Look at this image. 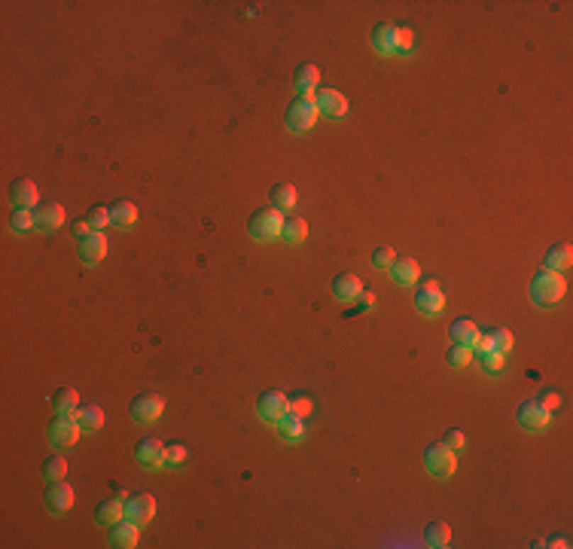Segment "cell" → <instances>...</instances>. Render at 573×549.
Returning <instances> with one entry per match:
<instances>
[{
    "instance_id": "obj_2",
    "label": "cell",
    "mask_w": 573,
    "mask_h": 549,
    "mask_svg": "<svg viewBox=\"0 0 573 549\" xmlns=\"http://www.w3.org/2000/svg\"><path fill=\"white\" fill-rule=\"evenodd\" d=\"M281 226H284V217H281V211H274V208L253 211L250 220H247V232H250V238H257V241L281 238Z\"/></svg>"
},
{
    "instance_id": "obj_23",
    "label": "cell",
    "mask_w": 573,
    "mask_h": 549,
    "mask_svg": "<svg viewBox=\"0 0 573 549\" xmlns=\"http://www.w3.org/2000/svg\"><path fill=\"white\" fill-rule=\"evenodd\" d=\"M74 415H77L79 427H83V431H89V433H95V431H101V427H104V409H101V406H79Z\"/></svg>"
},
{
    "instance_id": "obj_27",
    "label": "cell",
    "mask_w": 573,
    "mask_h": 549,
    "mask_svg": "<svg viewBox=\"0 0 573 549\" xmlns=\"http://www.w3.org/2000/svg\"><path fill=\"white\" fill-rule=\"evenodd\" d=\"M305 235H308V223L302 217H286L284 226H281V241L286 244H299Z\"/></svg>"
},
{
    "instance_id": "obj_33",
    "label": "cell",
    "mask_w": 573,
    "mask_h": 549,
    "mask_svg": "<svg viewBox=\"0 0 573 549\" xmlns=\"http://www.w3.org/2000/svg\"><path fill=\"white\" fill-rule=\"evenodd\" d=\"M278 427H281V433L286 436V440H299L302 431H305V418H299V415H293V412H286L284 418L278 421Z\"/></svg>"
},
{
    "instance_id": "obj_44",
    "label": "cell",
    "mask_w": 573,
    "mask_h": 549,
    "mask_svg": "<svg viewBox=\"0 0 573 549\" xmlns=\"http://www.w3.org/2000/svg\"><path fill=\"white\" fill-rule=\"evenodd\" d=\"M375 305V293L372 290H360V305H357L354 311H347L345 318H351V314H357V311H366V309H372Z\"/></svg>"
},
{
    "instance_id": "obj_12",
    "label": "cell",
    "mask_w": 573,
    "mask_h": 549,
    "mask_svg": "<svg viewBox=\"0 0 573 549\" xmlns=\"http://www.w3.org/2000/svg\"><path fill=\"white\" fill-rule=\"evenodd\" d=\"M314 104H317V113H323L330 119H342L347 113V101H345L342 92H335V89H321L314 95Z\"/></svg>"
},
{
    "instance_id": "obj_11",
    "label": "cell",
    "mask_w": 573,
    "mask_h": 549,
    "mask_svg": "<svg viewBox=\"0 0 573 549\" xmlns=\"http://www.w3.org/2000/svg\"><path fill=\"white\" fill-rule=\"evenodd\" d=\"M43 504H46L49 513H67L70 506H74V488H70L65 479L49 482L46 494H43Z\"/></svg>"
},
{
    "instance_id": "obj_16",
    "label": "cell",
    "mask_w": 573,
    "mask_h": 549,
    "mask_svg": "<svg viewBox=\"0 0 573 549\" xmlns=\"http://www.w3.org/2000/svg\"><path fill=\"white\" fill-rule=\"evenodd\" d=\"M9 201H13V208H25V211L37 208V205H40L37 187H34L30 180H25V177L13 180V187H9Z\"/></svg>"
},
{
    "instance_id": "obj_41",
    "label": "cell",
    "mask_w": 573,
    "mask_h": 549,
    "mask_svg": "<svg viewBox=\"0 0 573 549\" xmlns=\"http://www.w3.org/2000/svg\"><path fill=\"white\" fill-rule=\"evenodd\" d=\"M443 443H445L452 452H460V449H464V433H460L457 427H448L445 436H443Z\"/></svg>"
},
{
    "instance_id": "obj_42",
    "label": "cell",
    "mask_w": 573,
    "mask_h": 549,
    "mask_svg": "<svg viewBox=\"0 0 573 549\" xmlns=\"http://www.w3.org/2000/svg\"><path fill=\"white\" fill-rule=\"evenodd\" d=\"M504 357H506V354H500V351H488V354H479V360H482V366H485V370H491V372H497L500 366H504Z\"/></svg>"
},
{
    "instance_id": "obj_45",
    "label": "cell",
    "mask_w": 573,
    "mask_h": 549,
    "mask_svg": "<svg viewBox=\"0 0 573 549\" xmlns=\"http://www.w3.org/2000/svg\"><path fill=\"white\" fill-rule=\"evenodd\" d=\"M70 229H74V235H77V238H86L89 232H95V229L89 226V220H74V223H70Z\"/></svg>"
},
{
    "instance_id": "obj_43",
    "label": "cell",
    "mask_w": 573,
    "mask_h": 549,
    "mask_svg": "<svg viewBox=\"0 0 573 549\" xmlns=\"http://www.w3.org/2000/svg\"><path fill=\"white\" fill-rule=\"evenodd\" d=\"M290 412L299 415V418L311 415V400H305V396H296V400H290Z\"/></svg>"
},
{
    "instance_id": "obj_8",
    "label": "cell",
    "mask_w": 573,
    "mask_h": 549,
    "mask_svg": "<svg viewBox=\"0 0 573 549\" xmlns=\"http://www.w3.org/2000/svg\"><path fill=\"white\" fill-rule=\"evenodd\" d=\"M415 309L421 311V314H427V318H433V314H439L445 309V296H443V290H439V284L436 281H424L421 287L415 290Z\"/></svg>"
},
{
    "instance_id": "obj_40",
    "label": "cell",
    "mask_w": 573,
    "mask_h": 549,
    "mask_svg": "<svg viewBox=\"0 0 573 549\" xmlns=\"http://www.w3.org/2000/svg\"><path fill=\"white\" fill-rule=\"evenodd\" d=\"M537 403L543 406V409H546V412L552 415V412H555L558 406H561V396H558V391H543V394L537 396Z\"/></svg>"
},
{
    "instance_id": "obj_24",
    "label": "cell",
    "mask_w": 573,
    "mask_h": 549,
    "mask_svg": "<svg viewBox=\"0 0 573 549\" xmlns=\"http://www.w3.org/2000/svg\"><path fill=\"white\" fill-rule=\"evenodd\" d=\"M269 201H272V208L281 211V214L290 211L296 205V189L290 187V183H274L272 192H269Z\"/></svg>"
},
{
    "instance_id": "obj_37",
    "label": "cell",
    "mask_w": 573,
    "mask_h": 549,
    "mask_svg": "<svg viewBox=\"0 0 573 549\" xmlns=\"http://www.w3.org/2000/svg\"><path fill=\"white\" fill-rule=\"evenodd\" d=\"M394 40H396V52H408L415 43L412 28H394Z\"/></svg>"
},
{
    "instance_id": "obj_38",
    "label": "cell",
    "mask_w": 573,
    "mask_h": 549,
    "mask_svg": "<svg viewBox=\"0 0 573 549\" xmlns=\"http://www.w3.org/2000/svg\"><path fill=\"white\" fill-rule=\"evenodd\" d=\"M183 461H187V449H183L180 443H168V445H165V464L177 467V464H183Z\"/></svg>"
},
{
    "instance_id": "obj_36",
    "label": "cell",
    "mask_w": 573,
    "mask_h": 549,
    "mask_svg": "<svg viewBox=\"0 0 573 549\" xmlns=\"http://www.w3.org/2000/svg\"><path fill=\"white\" fill-rule=\"evenodd\" d=\"M488 336H491V345H494V351L506 354L509 348H513V333H509V330L497 327V330H488Z\"/></svg>"
},
{
    "instance_id": "obj_5",
    "label": "cell",
    "mask_w": 573,
    "mask_h": 549,
    "mask_svg": "<svg viewBox=\"0 0 573 549\" xmlns=\"http://www.w3.org/2000/svg\"><path fill=\"white\" fill-rule=\"evenodd\" d=\"M162 412H165V396H159V394H138L135 400L128 403V415H131V418H135L138 424L156 421Z\"/></svg>"
},
{
    "instance_id": "obj_17",
    "label": "cell",
    "mask_w": 573,
    "mask_h": 549,
    "mask_svg": "<svg viewBox=\"0 0 573 549\" xmlns=\"http://www.w3.org/2000/svg\"><path fill=\"white\" fill-rule=\"evenodd\" d=\"M448 333H452V342L464 345V348H469V351H473V348H476V342H479V327H476V321H469V318H457V321H452Z\"/></svg>"
},
{
    "instance_id": "obj_25",
    "label": "cell",
    "mask_w": 573,
    "mask_h": 549,
    "mask_svg": "<svg viewBox=\"0 0 573 549\" xmlns=\"http://www.w3.org/2000/svg\"><path fill=\"white\" fill-rule=\"evenodd\" d=\"M293 79H296V86H299L302 95L311 98V92L317 89V83H321V70H317L314 65H299V67H296V74H293Z\"/></svg>"
},
{
    "instance_id": "obj_4",
    "label": "cell",
    "mask_w": 573,
    "mask_h": 549,
    "mask_svg": "<svg viewBox=\"0 0 573 549\" xmlns=\"http://www.w3.org/2000/svg\"><path fill=\"white\" fill-rule=\"evenodd\" d=\"M317 116H321V113H317V104H314V98L302 95V98L290 101V107H286V128H290L293 135H302V131L314 128Z\"/></svg>"
},
{
    "instance_id": "obj_26",
    "label": "cell",
    "mask_w": 573,
    "mask_h": 549,
    "mask_svg": "<svg viewBox=\"0 0 573 549\" xmlns=\"http://www.w3.org/2000/svg\"><path fill=\"white\" fill-rule=\"evenodd\" d=\"M110 220H113V226H119V229H131L138 220V208L131 205V201H116V205L110 208Z\"/></svg>"
},
{
    "instance_id": "obj_20",
    "label": "cell",
    "mask_w": 573,
    "mask_h": 549,
    "mask_svg": "<svg viewBox=\"0 0 573 549\" xmlns=\"http://www.w3.org/2000/svg\"><path fill=\"white\" fill-rule=\"evenodd\" d=\"M360 281L354 278V274H347V272H342V274H335L333 278V293H335V299H342V302H351V299H357L360 296Z\"/></svg>"
},
{
    "instance_id": "obj_10",
    "label": "cell",
    "mask_w": 573,
    "mask_h": 549,
    "mask_svg": "<svg viewBox=\"0 0 573 549\" xmlns=\"http://www.w3.org/2000/svg\"><path fill=\"white\" fill-rule=\"evenodd\" d=\"M516 421L525 427V431L537 433V431H543V427L552 421V415H549L537 400H525V403H521L518 409H516Z\"/></svg>"
},
{
    "instance_id": "obj_18",
    "label": "cell",
    "mask_w": 573,
    "mask_h": 549,
    "mask_svg": "<svg viewBox=\"0 0 573 549\" xmlns=\"http://www.w3.org/2000/svg\"><path fill=\"white\" fill-rule=\"evenodd\" d=\"M135 455H138V461L140 464H147V467H162L165 464V443L162 440H140L138 443V449H135Z\"/></svg>"
},
{
    "instance_id": "obj_9",
    "label": "cell",
    "mask_w": 573,
    "mask_h": 549,
    "mask_svg": "<svg viewBox=\"0 0 573 549\" xmlns=\"http://www.w3.org/2000/svg\"><path fill=\"white\" fill-rule=\"evenodd\" d=\"M257 412L262 415L265 421L278 424L284 415L290 412V400H286V394H281V391H265V394H260V400H257Z\"/></svg>"
},
{
    "instance_id": "obj_15",
    "label": "cell",
    "mask_w": 573,
    "mask_h": 549,
    "mask_svg": "<svg viewBox=\"0 0 573 549\" xmlns=\"http://www.w3.org/2000/svg\"><path fill=\"white\" fill-rule=\"evenodd\" d=\"M34 220H37V229L55 232L58 226H65V208L55 205V201H40L34 208Z\"/></svg>"
},
{
    "instance_id": "obj_22",
    "label": "cell",
    "mask_w": 573,
    "mask_h": 549,
    "mask_svg": "<svg viewBox=\"0 0 573 549\" xmlns=\"http://www.w3.org/2000/svg\"><path fill=\"white\" fill-rule=\"evenodd\" d=\"M570 266V244H552L543 257V269H552V272H564Z\"/></svg>"
},
{
    "instance_id": "obj_35",
    "label": "cell",
    "mask_w": 573,
    "mask_h": 549,
    "mask_svg": "<svg viewBox=\"0 0 573 549\" xmlns=\"http://www.w3.org/2000/svg\"><path fill=\"white\" fill-rule=\"evenodd\" d=\"M86 220H89V226L95 232H104L107 226H113V220H110V208H89Z\"/></svg>"
},
{
    "instance_id": "obj_19",
    "label": "cell",
    "mask_w": 573,
    "mask_h": 549,
    "mask_svg": "<svg viewBox=\"0 0 573 549\" xmlns=\"http://www.w3.org/2000/svg\"><path fill=\"white\" fill-rule=\"evenodd\" d=\"M391 278L396 281V284H403V287H408V284H415L418 281V262L415 260H408V257H394V262H391Z\"/></svg>"
},
{
    "instance_id": "obj_29",
    "label": "cell",
    "mask_w": 573,
    "mask_h": 549,
    "mask_svg": "<svg viewBox=\"0 0 573 549\" xmlns=\"http://www.w3.org/2000/svg\"><path fill=\"white\" fill-rule=\"evenodd\" d=\"M52 409H55V412H67V415H74V412L79 409V396H77V391H74V388H58V391L52 394Z\"/></svg>"
},
{
    "instance_id": "obj_32",
    "label": "cell",
    "mask_w": 573,
    "mask_h": 549,
    "mask_svg": "<svg viewBox=\"0 0 573 549\" xmlns=\"http://www.w3.org/2000/svg\"><path fill=\"white\" fill-rule=\"evenodd\" d=\"M65 473H67V461L61 455H52L43 461V479L58 482V479H65Z\"/></svg>"
},
{
    "instance_id": "obj_6",
    "label": "cell",
    "mask_w": 573,
    "mask_h": 549,
    "mask_svg": "<svg viewBox=\"0 0 573 549\" xmlns=\"http://www.w3.org/2000/svg\"><path fill=\"white\" fill-rule=\"evenodd\" d=\"M424 467L436 476V479H445V476H452V470H455V452L448 449L445 443L427 445L424 449Z\"/></svg>"
},
{
    "instance_id": "obj_34",
    "label": "cell",
    "mask_w": 573,
    "mask_h": 549,
    "mask_svg": "<svg viewBox=\"0 0 573 549\" xmlns=\"http://www.w3.org/2000/svg\"><path fill=\"white\" fill-rule=\"evenodd\" d=\"M469 357H473V351L464 348V345H457V342H452V348L445 351V363L452 366V370H460V366H467Z\"/></svg>"
},
{
    "instance_id": "obj_46",
    "label": "cell",
    "mask_w": 573,
    "mask_h": 549,
    "mask_svg": "<svg viewBox=\"0 0 573 549\" xmlns=\"http://www.w3.org/2000/svg\"><path fill=\"white\" fill-rule=\"evenodd\" d=\"M549 546H558V549H564V546H570V543L564 540V537H552V540H549Z\"/></svg>"
},
{
    "instance_id": "obj_31",
    "label": "cell",
    "mask_w": 573,
    "mask_h": 549,
    "mask_svg": "<svg viewBox=\"0 0 573 549\" xmlns=\"http://www.w3.org/2000/svg\"><path fill=\"white\" fill-rule=\"evenodd\" d=\"M34 226H37L34 211L13 208V214H9V229H13V232H28V229H34Z\"/></svg>"
},
{
    "instance_id": "obj_21",
    "label": "cell",
    "mask_w": 573,
    "mask_h": 549,
    "mask_svg": "<svg viewBox=\"0 0 573 549\" xmlns=\"http://www.w3.org/2000/svg\"><path fill=\"white\" fill-rule=\"evenodd\" d=\"M95 518L101 525H116L119 518H126V506L116 497H104L98 506H95Z\"/></svg>"
},
{
    "instance_id": "obj_30",
    "label": "cell",
    "mask_w": 573,
    "mask_h": 549,
    "mask_svg": "<svg viewBox=\"0 0 573 549\" xmlns=\"http://www.w3.org/2000/svg\"><path fill=\"white\" fill-rule=\"evenodd\" d=\"M372 46L378 49V52H396V40H394V28L391 25H378L372 30Z\"/></svg>"
},
{
    "instance_id": "obj_13",
    "label": "cell",
    "mask_w": 573,
    "mask_h": 549,
    "mask_svg": "<svg viewBox=\"0 0 573 549\" xmlns=\"http://www.w3.org/2000/svg\"><path fill=\"white\" fill-rule=\"evenodd\" d=\"M104 253H107L104 232H89L86 238H79V260H83L86 266H98V262L104 260Z\"/></svg>"
},
{
    "instance_id": "obj_28",
    "label": "cell",
    "mask_w": 573,
    "mask_h": 549,
    "mask_svg": "<svg viewBox=\"0 0 573 549\" xmlns=\"http://www.w3.org/2000/svg\"><path fill=\"white\" fill-rule=\"evenodd\" d=\"M424 543L436 546V549H445L448 543H452V531H448V525L445 522H430L424 528Z\"/></svg>"
},
{
    "instance_id": "obj_7",
    "label": "cell",
    "mask_w": 573,
    "mask_h": 549,
    "mask_svg": "<svg viewBox=\"0 0 573 549\" xmlns=\"http://www.w3.org/2000/svg\"><path fill=\"white\" fill-rule=\"evenodd\" d=\"M122 506H126L128 522H138V525H147L150 518L156 516V501H152V494H147V492H131L126 501H122Z\"/></svg>"
},
{
    "instance_id": "obj_14",
    "label": "cell",
    "mask_w": 573,
    "mask_h": 549,
    "mask_svg": "<svg viewBox=\"0 0 573 549\" xmlns=\"http://www.w3.org/2000/svg\"><path fill=\"white\" fill-rule=\"evenodd\" d=\"M138 540H140V525L138 522L119 518L116 525H110V546L131 549V546H138Z\"/></svg>"
},
{
    "instance_id": "obj_3",
    "label": "cell",
    "mask_w": 573,
    "mask_h": 549,
    "mask_svg": "<svg viewBox=\"0 0 573 549\" xmlns=\"http://www.w3.org/2000/svg\"><path fill=\"white\" fill-rule=\"evenodd\" d=\"M79 421L77 415H67V412H55V418L49 421L46 427V440L55 445V449H67V445H74L79 440Z\"/></svg>"
},
{
    "instance_id": "obj_39",
    "label": "cell",
    "mask_w": 573,
    "mask_h": 549,
    "mask_svg": "<svg viewBox=\"0 0 573 549\" xmlns=\"http://www.w3.org/2000/svg\"><path fill=\"white\" fill-rule=\"evenodd\" d=\"M394 257H396V253H394L391 248H375V250H372V266H375V269H391Z\"/></svg>"
},
{
    "instance_id": "obj_1",
    "label": "cell",
    "mask_w": 573,
    "mask_h": 549,
    "mask_svg": "<svg viewBox=\"0 0 573 549\" xmlns=\"http://www.w3.org/2000/svg\"><path fill=\"white\" fill-rule=\"evenodd\" d=\"M567 293V281L561 272H552V269H540L530 281V299L537 305H555L564 299Z\"/></svg>"
}]
</instances>
